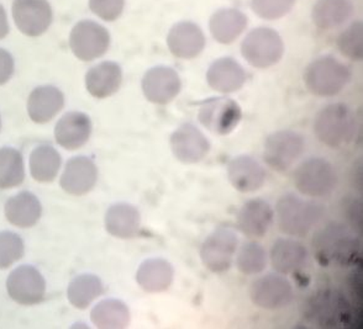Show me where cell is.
<instances>
[{"instance_id": "obj_5", "label": "cell", "mask_w": 363, "mask_h": 329, "mask_svg": "<svg viewBox=\"0 0 363 329\" xmlns=\"http://www.w3.org/2000/svg\"><path fill=\"white\" fill-rule=\"evenodd\" d=\"M306 148L301 134L291 129H281L268 136L264 142L263 161L276 172H286L296 164Z\"/></svg>"}, {"instance_id": "obj_20", "label": "cell", "mask_w": 363, "mask_h": 329, "mask_svg": "<svg viewBox=\"0 0 363 329\" xmlns=\"http://www.w3.org/2000/svg\"><path fill=\"white\" fill-rule=\"evenodd\" d=\"M167 45L176 57L191 59L204 50L206 37L196 25L179 23L168 34Z\"/></svg>"}, {"instance_id": "obj_29", "label": "cell", "mask_w": 363, "mask_h": 329, "mask_svg": "<svg viewBox=\"0 0 363 329\" xmlns=\"http://www.w3.org/2000/svg\"><path fill=\"white\" fill-rule=\"evenodd\" d=\"M247 25V20L238 10H220L211 19V35L220 43L234 42Z\"/></svg>"}, {"instance_id": "obj_25", "label": "cell", "mask_w": 363, "mask_h": 329, "mask_svg": "<svg viewBox=\"0 0 363 329\" xmlns=\"http://www.w3.org/2000/svg\"><path fill=\"white\" fill-rule=\"evenodd\" d=\"M123 73L119 64L103 62L91 68L86 76V91L96 99H106L119 91Z\"/></svg>"}, {"instance_id": "obj_19", "label": "cell", "mask_w": 363, "mask_h": 329, "mask_svg": "<svg viewBox=\"0 0 363 329\" xmlns=\"http://www.w3.org/2000/svg\"><path fill=\"white\" fill-rule=\"evenodd\" d=\"M246 79L244 68L233 58L216 59L206 72V81L211 89L224 94L240 91Z\"/></svg>"}, {"instance_id": "obj_7", "label": "cell", "mask_w": 363, "mask_h": 329, "mask_svg": "<svg viewBox=\"0 0 363 329\" xmlns=\"http://www.w3.org/2000/svg\"><path fill=\"white\" fill-rule=\"evenodd\" d=\"M239 247V239L233 229L219 227L201 244V259L211 272L229 270Z\"/></svg>"}, {"instance_id": "obj_3", "label": "cell", "mask_w": 363, "mask_h": 329, "mask_svg": "<svg viewBox=\"0 0 363 329\" xmlns=\"http://www.w3.org/2000/svg\"><path fill=\"white\" fill-rule=\"evenodd\" d=\"M350 79L349 68L331 56L313 61L304 72L306 89L316 96H337Z\"/></svg>"}, {"instance_id": "obj_31", "label": "cell", "mask_w": 363, "mask_h": 329, "mask_svg": "<svg viewBox=\"0 0 363 329\" xmlns=\"http://www.w3.org/2000/svg\"><path fill=\"white\" fill-rule=\"evenodd\" d=\"M91 320L98 328H125L130 323V311L123 301L104 300L91 310Z\"/></svg>"}, {"instance_id": "obj_27", "label": "cell", "mask_w": 363, "mask_h": 329, "mask_svg": "<svg viewBox=\"0 0 363 329\" xmlns=\"http://www.w3.org/2000/svg\"><path fill=\"white\" fill-rule=\"evenodd\" d=\"M43 214V207L38 197L23 191L11 197L5 204V217L10 224L20 229H29L38 224Z\"/></svg>"}, {"instance_id": "obj_37", "label": "cell", "mask_w": 363, "mask_h": 329, "mask_svg": "<svg viewBox=\"0 0 363 329\" xmlns=\"http://www.w3.org/2000/svg\"><path fill=\"white\" fill-rule=\"evenodd\" d=\"M296 0H252L255 13L263 19L276 20L291 11Z\"/></svg>"}, {"instance_id": "obj_34", "label": "cell", "mask_w": 363, "mask_h": 329, "mask_svg": "<svg viewBox=\"0 0 363 329\" xmlns=\"http://www.w3.org/2000/svg\"><path fill=\"white\" fill-rule=\"evenodd\" d=\"M236 253V267L244 275H257L267 267V252L261 244L256 242L245 243Z\"/></svg>"}, {"instance_id": "obj_23", "label": "cell", "mask_w": 363, "mask_h": 329, "mask_svg": "<svg viewBox=\"0 0 363 329\" xmlns=\"http://www.w3.org/2000/svg\"><path fill=\"white\" fill-rule=\"evenodd\" d=\"M304 244L293 238H278L271 248V262L276 272L287 275L298 272L306 262Z\"/></svg>"}, {"instance_id": "obj_30", "label": "cell", "mask_w": 363, "mask_h": 329, "mask_svg": "<svg viewBox=\"0 0 363 329\" xmlns=\"http://www.w3.org/2000/svg\"><path fill=\"white\" fill-rule=\"evenodd\" d=\"M61 156L51 146L35 148L30 156V172L36 182L50 183L57 177L61 168Z\"/></svg>"}, {"instance_id": "obj_14", "label": "cell", "mask_w": 363, "mask_h": 329, "mask_svg": "<svg viewBox=\"0 0 363 329\" xmlns=\"http://www.w3.org/2000/svg\"><path fill=\"white\" fill-rule=\"evenodd\" d=\"M182 88L178 73L169 67H155L145 74L143 91L148 101L164 105L179 94Z\"/></svg>"}, {"instance_id": "obj_1", "label": "cell", "mask_w": 363, "mask_h": 329, "mask_svg": "<svg viewBox=\"0 0 363 329\" xmlns=\"http://www.w3.org/2000/svg\"><path fill=\"white\" fill-rule=\"evenodd\" d=\"M277 224L283 233L291 237H306L324 215L323 206L314 201L288 194L276 206Z\"/></svg>"}, {"instance_id": "obj_22", "label": "cell", "mask_w": 363, "mask_h": 329, "mask_svg": "<svg viewBox=\"0 0 363 329\" xmlns=\"http://www.w3.org/2000/svg\"><path fill=\"white\" fill-rule=\"evenodd\" d=\"M315 250L326 260H341L354 252V239L339 224H333L321 231L315 238Z\"/></svg>"}, {"instance_id": "obj_38", "label": "cell", "mask_w": 363, "mask_h": 329, "mask_svg": "<svg viewBox=\"0 0 363 329\" xmlns=\"http://www.w3.org/2000/svg\"><path fill=\"white\" fill-rule=\"evenodd\" d=\"M125 0H89L91 11L106 21H115L124 10Z\"/></svg>"}, {"instance_id": "obj_18", "label": "cell", "mask_w": 363, "mask_h": 329, "mask_svg": "<svg viewBox=\"0 0 363 329\" xmlns=\"http://www.w3.org/2000/svg\"><path fill=\"white\" fill-rule=\"evenodd\" d=\"M91 134V121L83 112L73 111L62 116L55 129V137L61 147L74 151L83 147Z\"/></svg>"}, {"instance_id": "obj_11", "label": "cell", "mask_w": 363, "mask_h": 329, "mask_svg": "<svg viewBox=\"0 0 363 329\" xmlns=\"http://www.w3.org/2000/svg\"><path fill=\"white\" fill-rule=\"evenodd\" d=\"M13 18L23 34L38 37L52 23V9L48 0H14Z\"/></svg>"}, {"instance_id": "obj_16", "label": "cell", "mask_w": 363, "mask_h": 329, "mask_svg": "<svg viewBox=\"0 0 363 329\" xmlns=\"http://www.w3.org/2000/svg\"><path fill=\"white\" fill-rule=\"evenodd\" d=\"M98 169L86 157H74L68 161L61 177V187L69 195H86L96 186Z\"/></svg>"}, {"instance_id": "obj_17", "label": "cell", "mask_w": 363, "mask_h": 329, "mask_svg": "<svg viewBox=\"0 0 363 329\" xmlns=\"http://www.w3.org/2000/svg\"><path fill=\"white\" fill-rule=\"evenodd\" d=\"M228 178L231 185L240 192H254L266 182V171L249 156L235 157L228 166Z\"/></svg>"}, {"instance_id": "obj_24", "label": "cell", "mask_w": 363, "mask_h": 329, "mask_svg": "<svg viewBox=\"0 0 363 329\" xmlns=\"http://www.w3.org/2000/svg\"><path fill=\"white\" fill-rule=\"evenodd\" d=\"M174 270L172 264L162 258H151L140 265L136 282L146 292H166L172 285Z\"/></svg>"}, {"instance_id": "obj_26", "label": "cell", "mask_w": 363, "mask_h": 329, "mask_svg": "<svg viewBox=\"0 0 363 329\" xmlns=\"http://www.w3.org/2000/svg\"><path fill=\"white\" fill-rule=\"evenodd\" d=\"M106 227L116 238H134L139 234L141 215L135 206L124 202L115 204L106 211Z\"/></svg>"}, {"instance_id": "obj_9", "label": "cell", "mask_w": 363, "mask_h": 329, "mask_svg": "<svg viewBox=\"0 0 363 329\" xmlns=\"http://www.w3.org/2000/svg\"><path fill=\"white\" fill-rule=\"evenodd\" d=\"M242 117V111L236 101L229 98H211L203 101L198 111L201 124L211 132L225 136L233 132Z\"/></svg>"}, {"instance_id": "obj_12", "label": "cell", "mask_w": 363, "mask_h": 329, "mask_svg": "<svg viewBox=\"0 0 363 329\" xmlns=\"http://www.w3.org/2000/svg\"><path fill=\"white\" fill-rule=\"evenodd\" d=\"M6 289L10 297L19 305L33 306L45 299L46 282L35 267L24 265L10 274Z\"/></svg>"}, {"instance_id": "obj_36", "label": "cell", "mask_w": 363, "mask_h": 329, "mask_svg": "<svg viewBox=\"0 0 363 329\" xmlns=\"http://www.w3.org/2000/svg\"><path fill=\"white\" fill-rule=\"evenodd\" d=\"M23 239L13 232L0 233V269L11 267L24 255Z\"/></svg>"}, {"instance_id": "obj_39", "label": "cell", "mask_w": 363, "mask_h": 329, "mask_svg": "<svg viewBox=\"0 0 363 329\" xmlns=\"http://www.w3.org/2000/svg\"><path fill=\"white\" fill-rule=\"evenodd\" d=\"M14 73V59L9 52L0 48V86L9 81Z\"/></svg>"}, {"instance_id": "obj_6", "label": "cell", "mask_w": 363, "mask_h": 329, "mask_svg": "<svg viewBox=\"0 0 363 329\" xmlns=\"http://www.w3.org/2000/svg\"><path fill=\"white\" fill-rule=\"evenodd\" d=\"M241 52L252 67L264 69L281 61L284 45L276 31L261 28L255 29L246 36L241 45Z\"/></svg>"}, {"instance_id": "obj_33", "label": "cell", "mask_w": 363, "mask_h": 329, "mask_svg": "<svg viewBox=\"0 0 363 329\" xmlns=\"http://www.w3.org/2000/svg\"><path fill=\"white\" fill-rule=\"evenodd\" d=\"M24 161L13 148L0 149V189H10L24 182Z\"/></svg>"}, {"instance_id": "obj_8", "label": "cell", "mask_w": 363, "mask_h": 329, "mask_svg": "<svg viewBox=\"0 0 363 329\" xmlns=\"http://www.w3.org/2000/svg\"><path fill=\"white\" fill-rule=\"evenodd\" d=\"M109 46L108 30L91 20L79 21L69 35V47L74 56L84 62L101 57Z\"/></svg>"}, {"instance_id": "obj_21", "label": "cell", "mask_w": 363, "mask_h": 329, "mask_svg": "<svg viewBox=\"0 0 363 329\" xmlns=\"http://www.w3.org/2000/svg\"><path fill=\"white\" fill-rule=\"evenodd\" d=\"M65 96L56 86H38L30 94L28 114L36 124H46L62 110Z\"/></svg>"}, {"instance_id": "obj_13", "label": "cell", "mask_w": 363, "mask_h": 329, "mask_svg": "<svg viewBox=\"0 0 363 329\" xmlns=\"http://www.w3.org/2000/svg\"><path fill=\"white\" fill-rule=\"evenodd\" d=\"M169 144L174 157L184 164L201 162L211 151L206 134L191 124L179 126L171 136Z\"/></svg>"}, {"instance_id": "obj_2", "label": "cell", "mask_w": 363, "mask_h": 329, "mask_svg": "<svg viewBox=\"0 0 363 329\" xmlns=\"http://www.w3.org/2000/svg\"><path fill=\"white\" fill-rule=\"evenodd\" d=\"M314 132L321 144L330 148H342L354 139L356 117L349 106L330 104L318 112Z\"/></svg>"}, {"instance_id": "obj_41", "label": "cell", "mask_w": 363, "mask_h": 329, "mask_svg": "<svg viewBox=\"0 0 363 329\" xmlns=\"http://www.w3.org/2000/svg\"><path fill=\"white\" fill-rule=\"evenodd\" d=\"M0 127H1V122H0Z\"/></svg>"}, {"instance_id": "obj_4", "label": "cell", "mask_w": 363, "mask_h": 329, "mask_svg": "<svg viewBox=\"0 0 363 329\" xmlns=\"http://www.w3.org/2000/svg\"><path fill=\"white\" fill-rule=\"evenodd\" d=\"M294 184L304 196L324 197L337 185V174L334 166L324 158H309L296 168Z\"/></svg>"}, {"instance_id": "obj_28", "label": "cell", "mask_w": 363, "mask_h": 329, "mask_svg": "<svg viewBox=\"0 0 363 329\" xmlns=\"http://www.w3.org/2000/svg\"><path fill=\"white\" fill-rule=\"evenodd\" d=\"M352 14L350 0H318L313 8L314 24L324 30H331L344 24Z\"/></svg>"}, {"instance_id": "obj_10", "label": "cell", "mask_w": 363, "mask_h": 329, "mask_svg": "<svg viewBox=\"0 0 363 329\" xmlns=\"http://www.w3.org/2000/svg\"><path fill=\"white\" fill-rule=\"evenodd\" d=\"M293 287L282 274H267L258 277L250 287V297L263 310H281L293 300Z\"/></svg>"}, {"instance_id": "obj_40", "label": "cell", "mask_w": 363, "mask_h": 329, "mask_svg": "<svg viewBox=\"0 0 363 329\" xmlns=\"http://www.w3.org/2000/svg\"><path fill=\"white\" fill-rule=\"evenodd\" d=\"M9 34V24H8V16L5 13L3 5H0V40L4 38Z\"/></svg>"}, {"instance_id": "obj_32", "label": "cell", "mask_w": 363, "mask_h": 329, "mask_svg": "<svg viewBox=\"0 0 363 329\" xmlns=\"http://www.w3.org/2000/svg\"><path fill=\"white\" fill-rule=\"evenodd\" d=\"M104 292L101 279L96 275L83 274L74 277L68 287V300L78 310H86L93 301Z\"/></svg>"}, {"instance_id": "obj_15", "label": "cell", "mask_w": 363, "mask_h": 329, "mask_svg": "<svg viewBox=\"0 0 363 329\" xmlns=\"http://www.w3.org/2000/svg\"><path fill=\"white\" fill-rule=\"evenodd\" d=\"M274 211L267 201L252 199L240 209L236 221L240 231L250 238H261L271 229Z\"/></svg>"}, {"instance_id": "obj_35", "label": "cell", "mask_w": 363, "mask_h": 329, "mask_svg": "<svg viewBox=\"0 0 363 329\" xmlns=\"http://www.w3.org/2000/svg\"><path fill=\"white\" fill-rule=\"evenodd\" d=\"M363 24L354 21L342 34L340 35L337 46L345 57L352 61H361L363 57Z\"/></svg>"}]
</instances>
